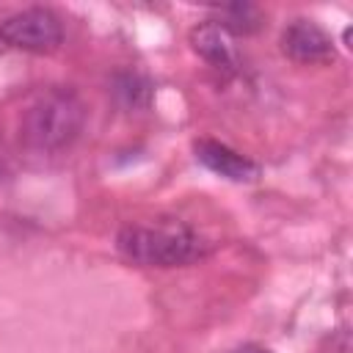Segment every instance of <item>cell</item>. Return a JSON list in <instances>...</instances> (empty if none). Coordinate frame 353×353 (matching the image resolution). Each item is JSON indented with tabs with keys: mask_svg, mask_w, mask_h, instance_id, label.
I'll return each instance as SVG.
<instances>
[{
	"mask_svg": "<svg viewBox=\"0 0 353 353\" xmlns=\"http://www.w3.org/2000/svg\"><path fill=\"white\" fill-rule=\"evenodd\" d=\"M119 251L146 268H176L190 265L207 254V243L185 223L157 221V223H130L116 237Z\"/></svg>",
	"mask_w": 353,
	"mask_h": 353,
	"instance_id": "1",
	"label": "cell"
},
{
	"mask_svg": "<svg viewBox=\"0 0 353 353\" xmlns=\"http://www.w3.org/2000/svg\"><path fill=\"white\" fill-rule=\"evenodd\" d=\"M212 22L221 25L226 33H254L262 25V14L251 3H229L218 8V19Z\"/></svg>",
	"mask_w": 353,
	"mask_h": 353,
	"instance_id": "7",
	"label": "cell"
},
{
	"mask_svg": "<svg viewBox=\"0 0 353 353\" xmlns=\"http://www.w3.org/2000/svg\"><path fill=\"white\" fill-rule=\"evenodd\" d=\"M190 44H193V50H196L207 63H212L215 69L232 72V69L237 66V52H234V47H232L229 33H226L221 25H215L212 19H210V22H201L199 28H193Z\"/></svg>",
	"mask_w": 353,
	"mask_h": 353,
	"instance_id": "6",
	"label": "cell"
},
{
	"mask_svg": "<svg viewBox=\"0 0 353 353\" xmlns=\"http://www.w3.org/2000/svg\"><path fill=\"white\" fill-rule=\"evenodd\" d=\"M281 50L298 63H328L336 58L331 36L312 19H295L281 33Z\"/></svg>",
	"mask_w": 353,
	"mask_h": 353,
	"instance_id": "4",
	"label": "cell"
},
{
	"mask_svg": "<svg viewBox=\"0 0 353 353\" xmlns=\"http://www.w3.org/2000/svg\"><path fill=\"white\" fill-rule=\"evenodd\" d=\"M196 157L210 171H215L218 176H226L232 182H251V179L259 176L256 163H251L248 157H243L240 152H234V149H229L226 143H218V141H199L196 143Z\"/></svg>",
	"mask_w": 353,
	"mask_h": 353,
	"instance_id": "5",
	"label": "cell"
},
{
	"mask_svg": "<svg viewBox=\"0 0 353 353\" xmlns=\"http://www.w3.org/2000/svg\"><path fill=\"white\" fill-rule=\"evenodd\" d=\"M85 108L69 88H52L41 94L22 116L19 138L36 152H61L83 130Z\"/></svg>",
	"mask_w": 353,
	"mask_h": 353,
	"instance_id": "2",
	"label": "cell"
},
{
	"mask_svg": "<svg viewBox=\"0 0 353 353\" xmlns=\"http://www.w3.org/2000/svg\"><path fill=\"white\" fill-rule=\"evenodd\" d=\"M0 39L25 52H52L63 41V28L50 8H25L0 22Z\"/></svg>",
	"mask_w": 353,
	"mask_h": 353,
	"instance_id": "3",
	"label": "cell"
},
{
	"mask_svg": "<svg viewBox=\"0 0 353 353\" xmlns=\"http://www.w3.org/2000/svg\"><path fill=\"white\" fill-rule=\"evenodd\" d=\"M116 91H119V97H124V102L127 105H146V99H149V83L143 80V77H138V74H124V77H119V83H116Z\"/></svg>",
	"mask_w": 353,
	"mask_h": 353,
	"instance_id": "8",
	"label": "cell"
}]
</instances>
